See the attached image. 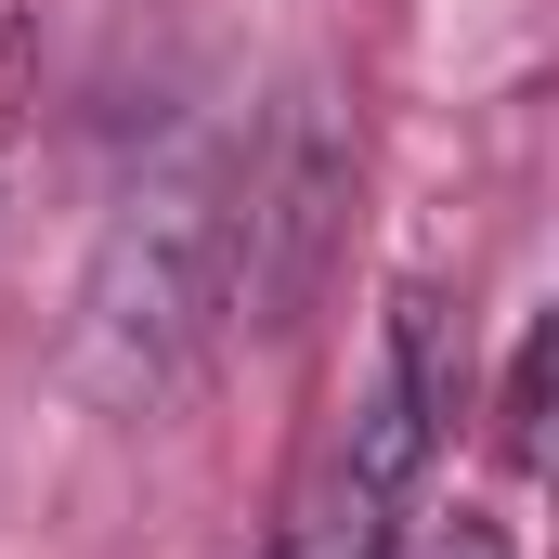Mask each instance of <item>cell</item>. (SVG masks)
I'll list each match as a JSON object with an SVG mask.
<instances>
[{
	"label": "cell",
	"instance_id": "cell-1",
	"mask_svg": "<svg viewBox=\"0 0 559 559\" xmlns=\"http://www.w3.org/2000/svg\"><path fill=\"white\" fill-rule=\"evenodd\" d=\"M222 235H235V156L222 143H169L118 195L105 248H92V286H79V391L92 404H156L209 325H222Z\"/></svg>",
	"mask_w": 559,
	"mask_h": 559
},
{
	"label": "cell",
	"instance_id": "cell-2",
	"mask_svg": "<svg viewBox=\"0 0 559 559\" xmlns=\"http://www.w3.org/2000/svg\"><path fill=\"white\" fill-rule=\"evenodd\" d=\"M429 417H442V338H429V299H391L365 391L338 404V429L312 442V468L286 495L274 559H391L404 547V495L429 468Z\"/></svg>",
	"mask_w": 559,
	"mask_h": 559
},
{
	"label": "cell",
	"instance_id": "cell-3",
	"mask_svg": "<svg viewBox=\"0 0 559 559\" xmlns=\"http://www.w3.org/2000/svg\"><path fill=\"white\" fill-rule=\"evenodd\" d=\"M338 195H352V143H338V105L299 92L274 118V143L235 169V235H222V312L248 325H286L312 274H325V235H338Z\"/></svg>",
	"mask_w": 559,
	"mask_h": 559
},
{
	"label": "cell",
	"instance_id": "cell-4",
	"mask_svg": "<svg viewBox=\"0 0 559 559\" xmlns=\"http://www.w3.org/2000/svg\"><path fill=\"white\" fill-rule=\"evenodd\" d=\"M391 559H508V534H495L481 508H455V521H429L417 547H391Z\"/></svg>",
	"mask_w": 559,
	"mask_h": 559
}]
</instances>
